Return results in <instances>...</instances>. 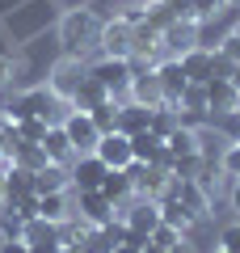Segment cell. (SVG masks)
I'll return each instance as SVG.
<instances>
[{"mask_svg": "<svg viewBox=\"0 0 240 253\" xmlns=\"http://www.w3.org/2000/svg\"><path fill=\"white\" fill-rule=\"evenodd\" d=\"M219 169H223V173H228V177H232V181H236V177H240V144H236V139H232V144H228V148H223V156H219Z\"/></svg>", "mask_w": 240, "mask_h": 253, "instance_id": "cell-34", "label": "cell"}, {"mask_svg": "<svg viewBox=\"0 0 240 253\" xmlns=\"http://www.w3.org/2000/svg\"><path fill=\"white\" fill-rule=\"evenodd\" d=\"M211 55H215V51H206V46H194V51H186V55H181V68H186L190 84L211 81Z\"/></svg>", "mask_w": 240, "mask_h": 253, "instance_id": "cell-24", "label": "cell"}, {"mask_svg": "<svg viewBox=\"0 0 240 253\" xmlns=\"http://www.w3.org/2000/svg\"><path fill=\"white\" fill-rule=\"evenodd\" d=\"M194 13H198V21H215L228 13V0H194Z\"/></svg>", "mask_w": 240, "mask_h": 253, "instance_id": "cell-35", "label": "cell"}, {"mask_svg": "<svg viewBox=\"0 0 240 253\" xmlns=\"http://www.w3.org/2000/svg\"><path fill=\"white\" fill-rule=\"evenodd\" d=\"M89 118L97 123V131H101V135H106V131H118V101H114V97L97 101V106L89 110Z\"/></svg>", "mask_w": 240, "mask_h": 253, "instance_id": "cell-27", "label": "cell"}, {"mask_svg": "<svg viewBox=\"0 0 240 253\" xmlns=\"http://www.w3.org/2000/svg\"><path fill=\"white\" fill-rule=\"evenodd\" d=\"M169 194H177V199H181V207H186L190 215H194V224H198V219H206V215H215V203H211V194H206V190L198 186L194 177H173Z\"/></svg>", "mask_w": 240, "mask_h": 253, "instance_id": "cell-9", "label": "cell"}, {"mask_svg": "<svg viewBox=\"0 0 240 253\" xmlns=\"http://www.w3.org/2000/svg\"><path fill=\"white\" fill-rule=\"evenodd\" d=\"M63 131H68V139H72V148H76V156H84V152H97V139H101V131H97V123L89 118V110H76L72 106V114L63 118Z\"/></svg>", "mask_w": 240, "mask_h": 253, "instance_id": "cell-6", "label": "cell"}, {"mask_svg": "<svg viewBox=\"0 0 240 253\" xmlns=\"http://www.w3.org/2000/svg\"><path fill=\"white\" fill-rule=\"evenodd\" d=\"M160 224H173L177 232H186V236H190V228H194V215L181 207L177 194H164V199H160Z\"/></svg>", "mask_w": 240, "mask_h": 253, "instance_id": "cell-23", "label": "cell"}, {"mask_svg": "<svg viewBox=\"0 0 240 253\" xmlns=\"http://www.w3.org/2000/svg\"><path fill=\"white\" fill-rule=\"evenodd\" d=\"M148 118H152L148 106L126 101V106H118V131H122V135H139V131H148Z\"/></svg>", "mask_w": 240, "mask_h": 253, "instance_id": "cell-25", "label": "cell"}, {"mask_svg": "<svg viewBox=\"0 0 240 253\" xmlns=\"http://www.w3.org/2000/svg\"><path fill=\"white\" fill-rule=\"evenodd\" d=\"M72 203H76V215L84 219V224H93V228L110 224V219L118 215V207L101 194V190H72Z\"/></svg>", "mask_w": 240, "mask_h": 253, "instance_id": "cell-7", "label": "cell"}, {"mask_svg": "<svg viewBox=\"0 0 240 253\" xmlns=\"http://www.w3.org/2000/svg\"><path fill=\"white\" fill-rule=\"evenodd\" d=\"M26 232V215L13 207H0V241H21Z\"/></svg>", "mask_w": 240, "mask_h": 253, "instance_id": "cell-28", "label": "cell"}, {"mask_svg": "<svg viewBox=\"0 0 240 253\" xmlns=\"http://www.w3.org/2000/svg\"><path fill=\"white\" fill-rule=\"evenodd\" d=\"M97 156L106 161V169H126V165L135 161V156H131V135H122V131H106V135L97 139Z\"/></svg>", "mask_w": 240, "mask_h": 253, "instance_id": "cell-15", "label": "cell"}, {"mask_svg": "<svg viewBox=\"0 0 240 253\" xmlns=\"http://www.w3.org/2000/svg\"><path fill=\"white\" fill-rule=\"evenodd\" d=\"M228 81H232V84L240 89V63H232V76H228Z\"/></svg>", "mask_w": 240, "mask_h": 253, "instance_id": "cell-42", "label": "cell"}, {"mask_svg": "<svg viewBox=\"0 0 240 253\" xmlns=\"http://www.w3.org/2000/svg\"><path fill=\"white\" fill-rule=\"evenodd\" d=\"M89 76L101 84V89L110 93V97L118 101V106H126V89H131V76H135V68H131V59H114V55H97V59L89 63Z\"/></svg>", "mask_w": 240, "mask_h": 253, "instance_id": "cell-3", "label": "cell"}, {"mask_svg": "<svg viewBox=\"0 0 240 253\" xmlns=\"http://www.w3.org/2000/svg\"><path fill=\"white\" fill-rule=\"evenodd\" d=\"M122 4L126 0H89V13L97 21H114V17H122Z\"/></svg>", "mask_w": 240, "mask_h": 253, "instance_id": "cell-32", "label": "cell"}, {"mask_svg": "<svg viewBox=\"0 0 240 253\" xmlns=\"http://www.w3.org/2000/svg\"><path fill=\"white\" fill-rule=\"evenodd\" d=\"M131 156H135L139 165H164V169L173 173L169 148H164V139H160L156 131H139V135H131Z\"/></svg>", "mask_w": 240, "mask_h": 253, "instance_id": "cell-12", "label": "cell"}, {"mask_svg": "<svg viewBox=\"0 0 240 253\" xmlns=\"http://www.w3.org/2000/svg\"><path fill=\"white\" fill-rule=\"evenodd\" d=\"M30 186H34V194H55V190H72V165H55L46 161L42 169L30 173Z\"/></svg>", "mask_w": 240, "mask_h": 253, "instance_id": "cell-16", "label": "cell"}, {"mask_svg": "<svg viewBox=\"0 0 240 253\" xmlns=\"http://www.w3.org/2000/svg\"><path fill=\"white\" fill-rule=\"evenodd\" d=\"M228 9H240V0H228Z\"/></svg>", "mask_w": 240, "mask_h": 253, "instance_id": "cell-45", "label": "cell"}, {"mask_svg": "<svg viewBox=\"0 0 240 253\" xmlns=\"http://www.w3.org/2000/svg\"><path fill=\"white\" fill-rule=\"evenodd\" d=\"M194 139H198V156H202V161H215V165H219V156H223V148L232 144V139L223 135L219 126H211V123H202V126H194Z\"/></svg>", "mask_w": 240, "mask_h": 253, "instance_id": "cell-20", "label": "cell"}, {"mask_svg": "<svg viewBox=\"0 0 240 253\" xmlns=\"http://www.w3.org/2000/svg\"><path fill=\"white\" fill-rule=\"evenodd\" d=\"M139 253H164V249H156V245H152V241H148V245H143V249H139Z\"/></svg>", "mask_w": 240, "mask_h": 253, "instance_id": "cell-43", "label": "cell"}, {"mask_svg": "<svg viewBox=\"0 0 240 253\" xmlns=\"http://www.w3.org/2000/svg\"><path fill=\"white\" fill-rule=\"evenodd\" d=\"M106 173H110V169H106V161H101L97 152L76 156V161H72V190H97Z\"/></svg>", "mask_w": 240, "mask_h": 253, "instance_id": "cell-14", "label": "cell"}, {"mask_svg": "<svg viewBox=\"0 0 240 253\" xmlns=\"http://www.w3.org/2000/svg\"><path fill=\"white\" fill-rule=\"evenodd\" d=\"M13 165H21V169L34 173V169H42V165H46V152L38 144H26V139H21V148L13 152Z\"/></svg>", "mask_w": 240, "mask_h": 253, "instance_id": "cell-30", "label": "cell"}, {"mask_svg": "<svg viewBox=\"0 0 240 253\" xmlns=\"http://www.w3.org/2000/svg\"><path fill=\"white\" fill-rule=\"evenodd\" d=\"M215 51H223V55H228L232 63H240V26H232L228 34L219 38V46H215Z\"/></svg>", "mask_w": 240, "mask_h": 253, "instance_id": "cell-36", "label": "cell"}, {"mask_svg": "<svg viewBox=\"0 0 240 253\" xmlns=\"http://www.w3.org/2000/svg\"><path fill=\"white\" fill-rule=\"evenodd\" d=\"M97 190L106 194L110 203H114V207H122V203H131V199H135V186H131V177H126L122 169H110L106 177H101V186H97Z\"/></svg>", "mask_w": 240, "mask_h": 253, "instance_id": "cell-21", "label": "cell"}, {"mask_svg": "<svg viewBox=\"0 0 240 253\" xmlns=\"http://www.w3.org/2000/svg\"><path fill=\"white\" fill-rule=\"evenodd\" d=\"M84 81H89V59H80V55H63V59H55L51 76H46V89H51L55 97L72 101Z\"/></svg>", "mask_w": 240, "mask_h": 253, "instance_id": "cell-4", "label": "cell"}, {"mask_svg": "<svg viewBox=\"0 0 240 253\" xmlns=\"http://www.w3.org/2000/svg\"><path fill=\"white\" fill-rule=\"evenodd\" d=\"M177 126H181V110L173 106V101H160V106L152 110V118H148V131H156L160 139H169Z\"/></svg>", "mask_w": 240, "mask_h": 253, "instance_id": "cell-22", "label": "cell"}, {"mask_svg": "<svg viewBox=\"0 0 240 253\" xmlns=\"http://www.w3.org/2000/svg\"><path fill=\"white\" fill-rule=\"evenodd\" d=\"M13 126H17V135L26 139V144H42V135H46L51 123H46V118H21V123H13Z\"/></svg>", "mask_w": 240, "mask_h": 253, "instance_id": "cell-31", "label": "cell"}, {"mask_svg": "<svg viewBox=\"0 0 240 253\" xmlns=\"http://www.w3.org/2000/svg\"><path fill=\"white\" fill-rule=\"evenodd\" d=\"M126 97H131L135 106H148V110H156L160 101H164V93H160V81H156V63H148V68H135Z\"/></svg>", "mask_w": 240, "mask_h": 253, "instance_id": "cell-10", "label": "cell"}, {"mask_svg": "<svg viewBox=\"0 0 240 253\" xmlns=\"http://www.w3.org/2000/svg\"><path fill=\"white\" fill-rule=\"evenodd\" d=\"M164 253H194V245H190V236H181V241H177V245H169Z\"/></svg>", "mask_w": 240, "mask_h": 253, "instance_id": "cell-41", "label": "cell"}, {"mask_svg": "<svg viewBox=\"0 0 240 253\" xmlns=\"http://www.w3.org/2000/svg\"><path fill=\"white\" fill-rule=\"evenodd\" d=\"M97 55H114V59H131V55H135V26H131L126 17L101 21V34H97Z\"/></svg>", "mask_w": 240, "mask_h": 253, "instance_id": "cell-5", "label": "cell"}, {"mask_svg": "<svg viewBox=\"0 0 240 253\" xmlns=\"http://www.w3.org/2000/svg\"><path fill=\"white\" fill-rule=\"evenodd\" d=\"M215 253H228V249H215Z\"/></svg>", "mask_w": 240, "mask_h": 253, "instance_id": "cell-47", "label": "cell"}, {"mask_svg": "<svg viewBox=\"0 0 240 253\" xmlns=\"http://www.w3.org/2000/svg\"><path fill=\"white\" fill-rule=\"evenodd\" d=\"M4 114H9L13 123H21V118H46V123H63V118L72 114V101L55 97L46 84H34V89H26L9 110H4Z\"/></svg>", "mask_w": 240, "mask_h": 253, "instance_id": "cell-1", "label": "cell"}, {"mask_svg": "<svg viewBox=\"0 0 240 253\" xmlns=\"http://www.w3.org/2000/svg\"><path fill=\"white\" fill-rule=\"evenodd\" d=\"M156 81H160V93H164V101H173V106H177V97L186 93L190 76H186V68H181V59L164 55V59H156Z\"/></svg>", "mask_w": 240, "mask_h": 253, "instance_id": "cell-13", "label": "cell"}, {"mask_svg": "<svg viewBox=\"0 0 240 253\" xmlns=\"http://www.w3.org/2000/svg\"><path fill=\"white\" fill-rule=\"evenodd\" d=\"M38 148H42L46 161H55V165H72V161H76V148H72L68 131H63L59 123L46 126V135H42V144H38Z\"/></svg>", "mask_w": 240, "mask_h": 253, "instance_id": "cell-18", "label": "cell"}, {"mask_svg": "<svg viewBox=\"0 0 240 253\" xmlns=\"http://www.w3.org/2000/svg\"><path fill=\"white\" fill-rule=\"evenodd\" d=\"M131 4H152V0H131Z\"/></svg>", "mask_w": 240, "mask_h": 253, "instance_id": "cell-46", "label": "cell"}, {"mask_svg": "<svg viewBox=\"0 0 240 253\" xmlns=\"http://www.w3.org/2000/svg\"><path fill=\"white\" fill-rule=\"evenodd\" d=\"M97 34H101V21L93 17L89 9H68L59 17V42H63V55H84L97 51Z\"/></svg>", "mask_w": 240, "mask_h": 253, "instance_id": "cell-2", "label": "cell"}, {"mask_svg": "<svg viewBox=\"0 0 240 253\" xmlns=\"http://www.w3.org/2000/svg\"><path fill=\"white\" fill-rule=\"evenodd\" d=\"M202 93H206V110L215 114H232V106H236V84L228 81V76H211V81H202Z\"/></svg>", "mask_w": 240, "mask_h": 253, "instance_id": "cell-17", "label": "cell"}, {"mask_svg": "<svg viewBox=\"0 0 240 253\" xmlns=\"http://www.w3.org/2000/svg\"><path fill=\"white\" fill-rule=\"evenodd\" d=\"M106 97H110V93H106V89H101V84H97V81L89 76V81H84V84L76 89V97H72V106H76V110H93L97 101H106Z\"/></svg>", "mask_w": 240, "mask_h": 253, "instance_id": "cell-29", "label": "cell"}, {"mask_svg": "<svg viewBox=\"0 0 240 253\" xmlns=\"http://www.w3.org/2000/svg\"><path fill=\"white\" fill-rule=\"evenodd\" d=\"M0 253H30L26 241H0Z\"/></svg>", "mask_w": 240, "mask_h": 253, "instance_id": "cell-40", "label": "cell"}, {"mask_svg": "<svg viewBox=\"0 0 240 253\" xmlns=\"http://www.w3.org/2000/svg\"><path fill=\"white\" fill-rule=\"evenodd\" d=\"M164 148H169V161H186V156H198V139H194V126L181 123L177 131H173L169 139H164Z\"/></svg>", "mask_w": 240, "mask_h": 253, "instance_id": "cell-26", "label": "cell"}, {"mask_svg": "<svg viewBox=\"0 0 240 253\" xmlns=\"http://www.w3.org/2000/svg\"><path fill=\"white\" fill-rule=\"evenodd\" d=\"M228 203H232V211H236V219H240V177L228 186Z\"/></svg>", "mask_w": 240, "mask_h": 253, "instance_id": "cell-39", "label": "cell"}, {"mask_svg": "<svg viewBox=\"0 0 240 253\" xmlns=\"http://www.w3.org/2000/svg\"><path fill=\"white\" fill-rule=\"evenodd\" d=\"M38 215H42V219H55V224L72 219V215H76V203H72V190H55V194H38Z\"/></svg>", "mask_w": 240, "mask_h": 253, "instance_id": "cell-19", "label": "cell"}, {"mask_svg": "<svg viewBox=\"0 0 240 253\" xmlns=\"http://www.w3.org/2000/svg\"><path fill=\"white\" fill-rule=\"evenodd\" d=\"M160 46H164V55H173V59H181L186 51H194L198 46V21H173V26L160 30Z\"/></svg>", "mask_w": 240, "mask_h": 253, "instance_id": "cell-11", "label": "cell"}, {"mask_svg": "<svg viewBox=\"0 0 240 253\" xmlns=\"http://www.w3.org/2000/svg\"><path fill=\"white\" fill-rule=\"evenodd\" d=\"M181 236H186V232H177L173 224H156V228H152V236H148V241L156 245V249H169V245H177Z\"/></svg>", "mask_w": 240, "mask_h": 253, "instance_id": "cell-33", "label": "cell"}, {"mask_svg": "<svg viewBox=\"0 0 240 253\" xmlns=\"http://www.w3.org/2000/svg\"><path fill=\"white\" fill-rule=\"evenodd\" d=\"M21 241L30 245V253H59V249H63L59 224H55V219H42V215H30V219H26Z\"/></svg>", "mask_w": 240, "mask_h": 253, "instance_id": "cell-8", "label": "cell"}, {"mask_svg": "<svg viewBox=\"0 0 240 253\" xmlns=\"http://www.w3.org/2000/svg\"><path fill=\"white\" fill-rule=\"evenodd\" d=\"M13 72H17V63H13L9 55H0V89H4V84H13Z\"/></svg>", "mask_w": 240, "mask_h": 253, "instance_id": "cell-38", "label": "cell"}, {"mask_svg": "<svg viewBox=\"0 0 240 253\" xmlns=\"http://www.w3.org/2000/svg\"><path fill=\"white\" fill-rule=\"evenodd\" d=\"M232 114H240V89H236V106H232Z\"/></svg>", "mask_w": 240, "mask_h": 253, "instance_id": "cell-44", "label": "cell"}, {"mask_svg": "<svg viewBox=\"0 0 240 253\" xmlns=\"http://www.w3.org/2000/svg\"><path fill=\"white\" fill-rule=\"evenodd\" d=\"M219 249L240 253V219H232V224H223V228H219Z\"/></svg>", "mask_w": 240, "mask_h": 253, "instance_id": "cell-37", "label": "cell"}]
</instances>
